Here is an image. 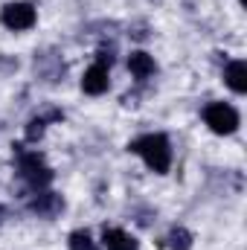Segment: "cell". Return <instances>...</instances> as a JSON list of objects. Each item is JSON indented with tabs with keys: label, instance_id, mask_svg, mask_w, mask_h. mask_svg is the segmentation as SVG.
I'll return each mask as SVG.
<instances>
[{
	"label": "cell",
	"instance_id": "6da1fadb",
	"mask_svg": "<svg viewBox=\"0 0 247 250\" xmlns=\"http://www.w3.org/2000/svg\"><path fill=\"white\" fill-rule=\"evenodd\" d=\"M134 154L145 160V166L157 175H166L172 169V143L166 134H143L128 146Z\"/></svg>",
	"mask_w": 247,
	"mask_h": 250
},
{
	"label": "cell",
	"instance_id": "7a4b0ae2",
	"mask_svg": "<svg viewBox=\"0 0 247 250\" xmlns=\"http://www.w3.org/2000/svg\"><path fill=\"white\" fill-rule=\"evenodd\" d=\"M18 175L35 192H41L53 184V169L44 163V157L38 151H21L18 154Z\"/></svg>",
	"mask_w": 247,
	"mask_h": 250
},
{
	"label": "cell",
	"instance_id": "3957f363",
	"mask_svg": "<svg viewBox=\"0 0 247 250\" xmlns=\"http://www.w3.org/2000/svg\"><path fill=\"white\" fill-rule=\"evenodd\" d=\"M204 123L215 134H233L239 128V123H242V117H239V111L230 102H209L204 108Z\"/></svg>",
	"mask_w": 247,
	"mask_h": 250
},
{
	"label": "cell",
	"instance_id": "277c9868",
	"mask_svg": "<svg viewBox=\"0 0 247 250\" xmlns=\"http://www.w3.org/2000/svg\"><path fill=\"white\" fill-rule=\"evenodd\" d=\"M35 6L32 3H26V0H18V3H9V6H3V12H0V23L6 26V29H12V32H23V29H32L35 26Z\"/></svg>",
	"mask_w": 247,
	"mask_h": 250
},
{
	"label": "cell",
	"instance_id": "5b68a950",
	"mask_svg": "<svg viewBox=\"0 0 247 250\" xmlns=\"http://www.w3.org/2000/svg\"><path fill=\"white\" fill-rule=\"evenodd\" d=\"M108 87H111V67L93 62L84 70V76H82V90L87 96H102Z\"/></svg>",
	"mask_w": 247,
	"mask_h": 250
},
{
	"label": "cell",
	"instance_id": "8992f818",
	"mask_svg": "<svg viewBox=\"0 0 247 250\" xmlns=\"http://www.w3.org/2000/svg\"><path fill=\"white\" fill-rule=\"evenodd\" d=\"M62 209H64L62 195L47 192V189L35 192V198L29 201V212H35V215H41V218H53V215H59Z\"/></svg>",
	"mask_w": 247,
	"mask_h": 250
},
{
	"label": "cell",
	"instance_id": "52a82bcc",
	"mask_svg": "<svg viewBox=\"0 0 247 250\" xmlns=\"http://www.w3.org/2000/svg\"><path fill=\"white\" fill-rule=\"evenodd\" d=\"M128 70H131V76H134L137 82H145V79H151V76L157 73V64H154V59H151L148 53L137 50V53L128 56Z\"/></svg>",
	"mask_w": 247,
	"mask_h": 250
},
{
	"label": "cell",
	"instance_id": "ba28073f",
	"mask_svg": "<svg viewBox=\"0 0 247 250\" xmlns=\"http://www.w3.org/2000/svg\"><path fill=\"white\" fill-rule=\"evenodd\" d=\"M224 84L239 96L247 90V64L242 59H236V62H230L224 67Z\"/></svg>",
	"mask_w": 247,
	"mask_h": 250
},
{
	"label": "cell",
	"instance_id": "9c48e42d",
	"mask_svg": "<svg viewBox=\"0 0 247 250\" xmlns=\"http://www.w3.org/2000/svg\"><path fill=\"white\" fill-rule=\"evenodd\" d=\"M102 250H137V239L128 236L120 227H111V230L105 227V233H102Z\"/></svg>",
	"mask_w": 247,
	"mask_h": 250
},
{
	"label": "cell",
	"instance_id": "30bf717a",
	"mask_svg": "<svg viewBox=\"0 0 247 250\" xmlns=\"http://www.w3.org/2000/svg\"><path fill=\"white\" fill-rule=\"evenodd\" d=\"M64 114L59 108H53V111H47V114H38V117H32L29 123H26V140L29 143H35V140H41L44 137V131H47V125L56 123V120H62Z\"/></svg>",
	"mask_w": 247,
	"mask_h": 250
},
{
	"label": "cell",
	"instance_id": "8fae6325",
	"mask_svg": "<svg viewBox=\"0 0 247 250\" xmlns=\"http://www.w3.org/2000/svg\"><path fill=\"white\" fill-rule=\"evenodd\" d=\"M166 248L169 250H189L192 248V233L184 227H175L169 236H166Z\"/></svg>",
	"mask_w": 247,
	"mask_h": 250
},
{
	"label": "cell",
	"instance_id": "7c38bea8",
	"mask_svg": "<svg viewBox=\"0 0 247 250\" xmlns=\"http://www.w3.org/2000/svg\"><path fill=\"white\" fill-rule=\"evenodd\" d=\"M67 245H70V250H96V242L87 230H73Z\"/></svg>",
	"mask_w": 247,
	"mask_h": 250
},
{
	"label": "cell",
	"instance_id": "4fadbf2b",
	"mask_svg": "<svg viewBox=\"0 0 247 250\" xmlns=\"http://www.w3.org/2000/svg\"><path fill=\"white\" fill-rule=\"evenodd\" d=\"M3 218H6V209H3V207H0V224H3Z\"/></svg>",
	"mask_w": 247,
	"mask_h": 250
}]
</instances>
